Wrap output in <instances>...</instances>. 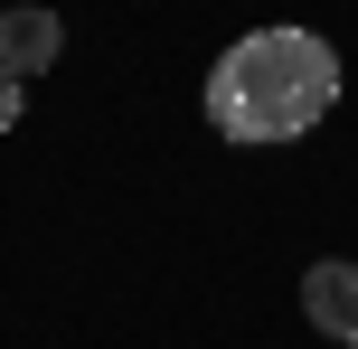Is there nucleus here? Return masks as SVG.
<instances>
[{
  "mask_svg": "<svg viewBox=\"0 0 358 349\" xmlns=\"http://www.w3.org/2000/svg\"><path fill=\"white\" fill-rule=\"evenodd\" d=\"M208 132L236 151H283L340 104V48L311 29H245L208 66Z\"/></svg>",
  "mask_w": 358,
  "mask_h": 349,
  "instance_id": "f257e3e1",
  "label": "nucleus"
},
{
  "mask_svg": "<svg viewBox=\"0 0 358 349\" xmlns=\"http://www.w3.org/2000/svg\"><path fill=\"white\" fill-rule=\"evenodd\" d=\"M302 312H311V331H330V340H358V264H311L302 274Z\"/></svg>",
  "mask_w": 358,
  "mask_h": 349,
  "instance_id": "f03ea898",
  "label": "nucleus"
},
{
  "mask_svg": "<svg viewBox=\"0 0 358 349\" xmlns=\"http://www.w3.org/2000/svg\"><path fill=\"white\" fill-rule=\"evenodd\" d=\"M57 48H66L57 10H0V66H10V76H48Z\"/></svg>",
  "mask_w": 358,
  "mask_h": 349,
  "instance_id": "7ed1b4c3",
  "label": "nucleus"
},
{
  "mask_svg": "<svg viewBox=\"0 0 358 349\" xmlns=\"http://www.w3.org/2000/svg\"><path fill=\"white\" fill-rule=\"evenodd\" d=\"M10 123H19V76L0 66V132H10Z\"/></svg>",
  "mask_w": 358,
  "mask_h": 349,
  "instance_id": "20e7f679",
  "label": "nucleus"
},
{
  "mask_svg": "<svg viewBox=\"0 0 358 349\" xmlns=\"http://www.w3.org/2000/svg\"><path fill=\"white\" fill-rule=\"evenodd\" d=\"M349 349H358V340H349Z\"/></svg>",
  "mask_w": 358,
  "mask_h": 349,
  "instance_id": "39448f33",
  "label": "nucleus"
}]
</instances>
